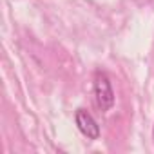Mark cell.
<instances>
[{
  "label": "cell",
  "instance_id": "cell-2",
  "mask_svg": "<svg viewBox=\"0 0 154 154\" xmlns=\"http://www.w3.org/2000/svg\"><path fill=\"white\" fill-rule=\"evenodd\" d=\"M74 120H76V125H78V129L84 136H87L89 140H98L100 138V127H98L96 120L87 111L78 109L74 114Z\"/></svg>",
  "mask_w": 154,
  "mask_h": 154
},
{
  "label": "cell",
  "instance_id": "cell-1",
  "mask_svg": "<svg viewBox=\"0 0 154 154\" xmlns=\"http://www.w3.org/2000/svg\"><path fill=\"white\" fill-rule=\"evenodd\" d=\"M94 98L102 111H111L114 105V91H112L109 78L103 72L96 74L94 78Z\"/></svg>",
  "mask_w": 154,
  "mask_h": 154
},
{
  "label": "cell",
  "instance_id": "cell-3",
  "mask_svg": "<svg viewBox=\"0 0 154 154\" xmlns=\"http://www.w3.org/2000/svg\"><path fill=\"white\" fill-rule=\"evenodd\" d=\"M152 136H154V131H152Z\"/></svg>",
  "mask_w": 154,
  "mask_h": 154
}]
</instances>
